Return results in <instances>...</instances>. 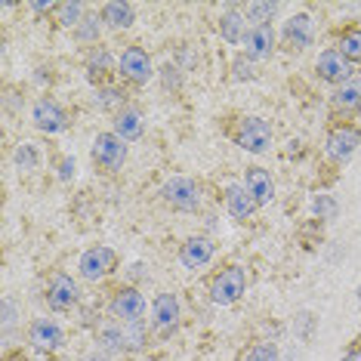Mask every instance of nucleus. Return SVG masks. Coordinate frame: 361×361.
<instances>
[{
    "instance_id": "nucleus-7",
    "label": "nucleus",
    "mask_w": 361,
    "mask_h": 361,
    "mask_svg": "<svg viewBox=\"0 0 361 361\" xmlns=\"http://www.w3.org/2000/svg\"><path fill=\"white\" fill-rule=\"evenodd\" d=\"M361 145V133L355 127L343 124L336 127L331 136H327V154H331L334 161H349L352 154H355V149Z\"/></svg>"
},
{
    "instance_id": "nucleus-35",
    "label": "nucleus",
    "mask_w": 361,
    "mask_h": 361,
    "mask_svg": "<svg viewBox=\"0 0 361 361\" xmlns=\"http://www.w3.org/2000/svg\"><path fill=\"white\" fill-rule=\"evenodd\" d=\"M358 300H361V287H358Z\"/></svg>"
},
{
    "instance_id": "nucleus-4",
    "label": "nucleus",
    "mask_w": 361,
    "mask_h": 361,
    "mask_svg": "<svg viewBox=\"0 0 361 361\" xmlns=\"http://www.w3.org/2000/svg\"><path fill=\"white\" fill-rule=\"evenodd\" d=\"M315 71H318V78L322 80H327V84H340L343 87V84H349L352 80V65L340 50H327V53L318 56Z\"/></svg>"
},
{
    "instance_id": "nucleus-15",
    "label": "nucleus",
    "mask_w": 361,
    "mask_h": 361,
    "mask_svg": "<svg viewBox=\"0 0 361 361\" xmlns=\"http://www.w3.org/2000/svg\"><path fill=\"white\" fill-rule=\"evenodd\" d=\"M210 257H213V244L207 241V238H188V241L183 244V250H179V259H183L185 269L207 266Z\"/></svg>"
},
{
    "instance_id": "nucleus-2",
    "label": "nucleus",
    "mask_w": 361,
    "mask_h": 361,
    "mask_svg": "<svg viewBox=\"0 0 361 361\" xmlns=\"http://www.w3.org/2000/svg\"><path fill=\"white\" fill-rule=\"evenodd\" d=\"M93 161L102 170H121V164L127 161V145L121 136L114 133H99L93 139Z\"/></svg>"
},
{
    "instance_id": "nucleus-8",
    "label": "nucleus",
    "mask_w": 361,
    "mask_h": 361,
    "mask_svg": "<svg viewBox=\"0 0 361 361\" xmlns=\"http://www.w3.org/2000/svg\"><path fill=\"white\" fill-rule=\"evenodd\" d=\"M114 269V250L109 247H90L84 257H80V275L87 281H99Z\"/></svg>"
},
{
    "instance_id": "nucleus-17",
    "label": "nucleus",
    "mask_w": 361,
    "mask_h": 361,
    "mask_svg": "<svg viewBox=\"0 0 361 361\" xmlns=\"http://www.w3.org/2000/svg\"><path fill=\"white\" fill-rule=\"evenodd\" d=\"M244 185H247V192L253 195V201L257 204H269L275 198V185H272V179H269L266 170H259V167H250L247 170V179H244Z\"/></svg>"
},
{
    "instance_id": "nucleus-19",
    "label": "nucleus",
    "mask_w": 361,
    "mask_h": 361,
    "mask_svg": "<svg viewBox=\"0 0 361 361\" xmlns=\"http://www.w3.org/2000/svg\"><path fill=\"white\" fill-rule=\"evenodd\" d=\"M102 22H109L111 28H130L133 25V6L124 0H111L102 6Z\"/></svg>"
},
{
    "instance_id": "nucleus-1",
    "label": "nucleus",
    "mask_w": 361,
    "mask_h": 361,
    "mask_svg": "<svg viewBox=\"0 0 361 361\" xmlns=\"http://www.w3.org/2000/svg\"><path fill=\"white\" fill-rule=\"evenodd\" d=\"M161 195H164V201H167L170 207H176V210H183V213L198 210V204H201L198 185H195L192 179H185V176L170 179V183L161 188Z\"/></svg>"
},
{
    "instance_id": "nucleus-31",
    "label": "nucleus",
    "mask_w": 361,
    "mask_h": 361,
    "mask_svg": "<svg viewBox=\"0 0 361 361\" xmlns=\"http://www.w3.org/2000/svg\"><path fill=\"white\" fill-rule=\"evenodd\" d=\"M78 37L80 40H96L99 37V25H96V19H84L78 25Z\"/></svg>"
},
{
    "instance_id": "nucleus-18",
    "label": "nucleus",
    "mask_w": 361,
    "mask_h": 361,
    "mask_svg": "<svg viewBox=\"0 0 361 361\" xmlns=\"http://www.w3.org/2000/svg\"><path fill=\"white\" fill-rule=\"evenodd\" d=\"M154 322L161 324V331H167V327H173L179 322V300L173 293H161L154 300Z\"/></svg>"
},
{
    "instance_id": "nucleus-28",
    "label": "nucleus",
    "mask_w": 361,
    "mask_h": 361,
    "mask_svg": "<svg viewBox=\"0 0 361 361\" xmlns=\"http://www.w3.org/2000/svg\"><path fill=\"white\" fill-rule=\"evenodd\" d=\"M247 361H278V346L275 343H257V346L250 349Z\"/></svg>"
},
{
    "instance_id": "nucleus-24",
    "label": "nucleus",
    "mask_w": 361,
    "mask_h": 361,
    "mask_svg": "<svg viewBox=\"0 0 361 361\" xmlns=\"http://www.w3.org/2000/svg\"><path fill=\"white\" fill-rule=\"evenodd\" d=\"M340 53L349 62H361V31H346L340 37Z\"/></svg>"
},
{
    "instance_id": "nucleus-33",
    "label": "nucleus",
    "mask_w": 361,
    "mask_h": 361,
    "mask_svg": "<svg viewBox=\"0 0 361 361\" xmlns=\"http://www.w3.org/2000/svg\"><path fill=\"white\" fill-rule=\"evenodd\" d=\"M343 361H361V349H352V352H346V355H343Z\"/></svg>"
},
{
    "instance_id": "nucleus-32",
    "label": "nucleus",
    "mask_w": 361,
    "mask_h": 361,
    "mask_svg": "<svg viewBox=\"0 0 361 361\" xmlns=\"http://www.w3.org/2000/svg\"><path fill=\"white\" fill-rule=\"evenodd\" d=\"M59 176H62V179H71V176H75V161H62Z\"/></svg>"
},
{
    "instance_id": "nucleus-22",
    "label": "nucleus",
    "mask_w": 361,
    "mask_h": 361,
    "mask_svg": "<svg viewBox=\"0 0 361 361\" xmlns=\"http://www.w3.org/2000/svg\"><path fill=\"white\" fill-rule=\"evenodd\" d=\"M334 105L340 111H355L361 109V80H349L334 93Z\"/></svg>"
},
{
    "instance_id": "nucleus-27",
    "label": "nucleus",
    "mask_w": 361,
    "mask_h": 361,
    "mask_svg": "<svg viewBox=\"0 0 361 361\" xmlns=\"http://www.w3.org/2000/svg\"><path fill=\"white\" fill-rule=\"evenodd\" d=\"M312 210L318 213V219H334L336 216V201L331 195H318L315 204H312Z\"/></svg>"
},
{
    "instance_id": "nucleus-10",
    "label": "nucleus",
    "mask_w": 361,
    "mask_h": 361,
    "mask_svg": "<svg viewBox=\"0 0 361 361\" xmlns=\"http://www.w3.org/2000/svg\"><path fill=\"white\" fill-rule=\"evenodd\" d=\"M121 71L136 80V84H145V80L152 78V59L145 50H139V47H127L124 53H121Z\"/></svg>"
},
{
    "instance_id": "nucleus-26",
    "label": "nucleus",
    "mask_w": 361,
    "mask_h": 361,
    "mask_svg": "<svg viewBox=\"0 0 361 361\" xmlns=\"http://www.w3.org/2000/svg\"><path fill=\"white\" fill-rule=\"evenodd\" d=\"M16 164H19L22 170H35L37 167V149L31 142H22L19 149H16Z\"/></svg>"
},
{
    "instance_id": "nucleus-6",
    "label": "nucleus",
    "mask_w": 361,
    "mask_h": 361,
    "mask_svg": "<svg viewBox=\"0 0 361 361\" xmlns=\"http://www.w3.org/2000/svg\"><path fill=\"white\" fill-rule=\"evenodd\" d=\"M111 312L121 318V322L127 324H136L139 318L145 315V297L133 287H127V290H118L111 300Z\"/></svg>"
},
{
    "instance_id": "nucleus-5",
    "label": "nucleus",
    "mask_w": 361,
    "mask_h": 361,
    "mask_svg": "<svg viewBox=\"0 0 361 361\" xmlns=\"http://www.w3.org/2000/svg\"><path fill=\"white\" fill-rule=\"evenodd\" d=\"M269 142H272V130L262 118H247L241 124V133H238V145H241L244 152L250 154H259L269 149Z\"/></svg>"
},
{
    "instance_id": "nucleus-9",
    "label": "nucleus",
    "mask_w": 361,
    "mask_h": 361,
    "mask_svg": "<svg viewBox=\"0 0 361 361\" xmlns=\"http://www.w3.org/2000/svg\"><path fill=\"white\" fill-rule=\"evenodd\" d=\"M47 302L56 312H65L78 302V284L71 281L68 275H53L50 287H47Z\"/></svg>"
},
{
    "instance_id": "nucleus-12",
    "label": "nucleus",
    "mask_w": 361,
    "mask_h": 361,
    "mask_svg": "<svg viewBox=\"0 0 361 361\" xmlns=\"http://www.w3.org/2000/svg\"><path fill=\"white\" fill-rule=\"evenodd\" d=\"M28 340L35 343L37 349H44V352L59 349L62 346V327L56 322H50V318H37V322L31 324V331H28Z\"/></svg>"
},
{
    "instance_id": "nucleus-13",
    "label": "nucleus",
    "mask_w": 361,
    "mask_h": 361,
    "mask_svg": "<svg viewBox=\"0 0 361 361\" xmlns=\"http://www.w3.org/2000/svg\"><path fill=\"white\" fill-rule=\"evenodd\" d=\"M312 35H315V28H312V19H309L306 13L287 19L284 40H287V47H290V50H306V47L312 44Z\"/></svg>"
},
{
    "instance_id": "nucleus-16",
    "label": "nucleus",
    "mask_w": 361,
    "mask_h": 361,
    "mask_svg": "<svg viewBox=\"0 0 361 361\" xmlns=\"http://www.w3.org/2000/svg\"><path fill=\"white\" fill-rule=\"evenodd\" d=\"M226 204H228V213H232L235 219H247L253 210L259 207L257 201H253V195L247 192V185H232L226 192Z\"/></svg>"
},
{
    "instance_id": "nucleus-23",
    "label": "nucleus",
    "mask_w": 361,
    "mask_h": 361,
    "mask_svg": "<svg viewBox=\"0 0 361 361\" xmlns=\"http://www.w3.org/2000/svg\"><path fill=\"white\" fill-rule=\"evenodd\" d=\"M56 16H59V22L65 28H78L80 22V16H84V4H78V0H71V4H59L56 6Z\"/></svg>"
},
{
    "instance_id": "nucleus-14",
    "label": "nucleus",
    "mask_w": 361,
    "mask_h": 361,
    "mask_svg": "<svg viewBox=\"0 0 361 361\" xmlns=\"http://www.w3.org/2000/svg\"><path fill=\"white\" fill-rule=\"evenodd\" d=\"M272 44H275L272 25H253L247 37H244V53H247V59H266L272 53Z\"/></svg>"
},
{
    "instance_id": "nucleus-30",
    "label": "nucleus",
    "mask_w": 361,
    "mask_h": 361,
    "mask_svg": "<svg viewBox=\"0 0 361 361\" xmlns=\"http://www.w3.org/2000/svg\"><path fill=\"white\" fill-rule=\"evenodd\" d=\"M109 68H111V56L105 53V50H96L93 56H90V71H93V78L96 75H105Z\"/></svg>"
},
{
    "instance_id": "nucleus-11",
    "label": "nucleus",
    "mask_w": 361,
    "mask_h": 361,
    "mask_svg": "<svg viewBox=\"0 0 361 361\" xmlns=\"http://www.w3.org/2000/svg\"><path fill=\"white\" fill-rule=\"evenodd\" d=\"M35 127L44 130V133H62L68 127V118L53 99H40L35 105Z\"/></svg>"
},
{
    "instance_id": "nucleus-25",
    "label": "nucleus",
    "mask_w": 361,
    "mask_h": 361,
    "mask_svg": "<svg viewBox=\"0 0 361 361\" xmlns=\"http://www.w3.org/2000/svg\"><path fill=\"white\" fill-rule=\"evenodd\" d=\"M278 13V4H250L247 6V19L257 25H269V19Z\"/></svg>"
},
{
    "instance_id": "nucleus-3",
    "label": "nucleus",
    "mask_w": 361,
    "mask_h": 361,
    "mask_svg": "<svg viewBox=\"0 0 361 361\" xmlns=\"http://www.w3.org/2000/svg\"><path fill=\"white\" fill-rule=\"evenodd\" d=\"M244 287H247V275H244V269L228 266L226 272H219V278L213 281L210 297H213V302H219V306H232V302L244 293Z\"/></svg>"
},
{
    "instance_id": "nucleus-29",
    "label": "nucleus",
    "mask_w": 361,
    "mask_h": 361,
    "mask_svg": "<svg viewBox=\"0 0 361 361\" xmlns=\"http://www.w3.org/2000/svg\"><path fill=\"white\" fill-rule=\"evenodd\" d=\"M121 99H124V93H121V90H102V93H96V109H102V111L118 109Z\"/></svg>"
},
{
    "instance_id": "nucleus-20",
    "label": "nucleus",
    "mask_w": 361,
    "mask_h": 361,
    "mask_svg": "<svg viewBox=\"0 0 361 361\" xmlns=\"http://www.w3.org/2000/svg\"><path fill=\"white\" fill-rule=\"evenodd\" d=\"M114 136H121V139L142 136V118H139V111H133V109L118 111V118H114Z\"/></svg>"
},
{
    "instance_id": "nucleus-21",
    "label": "nucleus",
    "mask_w": 361,
    "mask_h": 361,
    "mask_svg": "<svg viewBox=\"0 0 361 361\" xmlns=\"http://www.w3.org/2000/svg\"><path fill=\"white\" fill-rule=\"evenodd\" d=\"M219 37L228 40V44H241V40L247 37V31H244V16L228 10L223 19H219Z\"/></svg>"
},
{
    "instance_id": "nucleus-34",
    "label": "nucleus",
    "mask_w": 361,
    "mask_h": 361,
    "mask_svg": "<svg viewBox=\"0 0 361 361\" xmlns=\"http://www.w3.org/2000/svg\"><path fill=\"white\" fill-rule=\"evenodd\" d=\"M31 6H35L37 13H47V10H50V6H53V4H31Z\"/></svg>"
}]
</instances>
